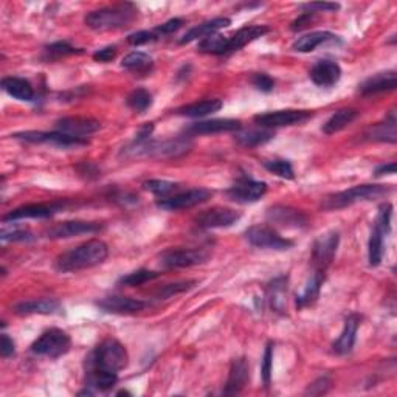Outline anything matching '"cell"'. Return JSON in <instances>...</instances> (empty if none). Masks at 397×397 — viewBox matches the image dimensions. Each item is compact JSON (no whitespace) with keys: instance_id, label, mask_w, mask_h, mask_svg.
<instances>
[{"instance_id":"1","label":"cell","mask_w":397,"mask_h":397,"mask_svg":"<svg viewBox=\"0 0 397 397\" xmlns=\"http://www.w3.org/2000/svg\"><path fill=\"white\" fill-rule=\"evenodd\" d=\"M109 256V247L101 239L90 241L64 252L55 261V269L61 273H72L99 266Z\"/></svg>"},{"instance_id":"2","label":"cell","mask_w":397,"mask_h":397,"mask_svg":"<svg viewBox=\"0 0 397 397\" xmlns=\"http://www.w3.org/2000/svg\"><path fill=\"white\" fill-rule=\"evenodd\" d=\"M191 137H176L169 140H152L149 138L142 143L132 142L129 146L123 147L121 155L130 159H176L191 151Z\"/></svg>"},{"instance_id":"3","label":"cell","mask_w":397,"mask_h":397,"mask_svg":"<svg viewBox=\"0 0 397 397\" xmlns=\"http://www.w3.org/2000/svg\"><path fill=\"white\" fill-rule=\"evenodd\" d=\"M138 18V8L134 4H117L90 11L86 16V25L94 31H113L130 27Z\"/></svg>"},{"instance_id":"4","label":"cell","mask_w":397,"mask_h":397,"mask_svg":"<svg viewBox=\"0 0 397 397\" xmlns=\"http://www.w3.org/2000/svg\"><path fill=\"white\" fill-rule=\"evenodd\" d=\"M128 350L115 338H106L87 355L86 371H104L118 374L128 367Z\"/></svg>"},{"instance_id":"5","label":"cell","mask_w":397,"mask_h":397,"mask_svg":"<svg viewBox=\"0 0 397 397\" xmlns=\"http://www.w3.org/2000/svg\"><path fill=\"white\" fill-rule=\"evenodd\" d=\"M390 193H391V186L388 185H357L337 194L328 196L325 201H323L321 206L323 210L326 211L343 210L354 203L374 201V198L388 196Z\"/></svg>"},{"instance_id":"6","label":"cell","mask_w":397,"mask_h":397,"mask_svg":"<svg viewBox=\"0 0 397 397\" xmlns=\"http://www.w3.org/2000/svg\"><path fill=\"white\" fill-rule=\"evenodd\" d=\"M391 218H393V205L388 202L380 205L374 225H372L371 230L369 244H368V259L371 267H377L380 266V262H382L384 241L391 231Z\"/></svg>"},{"instance_id":"7","label":"cell","mask_w":397,"mask_h":397,"mask_svg":"<svg viewBox=\"0 0 397 397\" xmlns=\"http://www.w3.org/2000/svg\"><path fill=\"white\" fill-rule=\"evenodd\" d=\"M70 346H72L70 335L62 329L52 328L45 330L38 340L33 342V345L30 346V351L35 355H40V357L55 360L67 354L70 351Z\"/></svg>"},{"instance_id":"8","label":"cell","mask_w":397,"mask_h":397,"mask_svg":"<svg viewBox=\"0 0 397 397\" xmlns=\"http://www.w3.org/2000/svg\"><path fill=\"white\" fill-rule=\"evenodd\" d=\"M14 140H21L25 143H33V145H52L56 147L62 149H72V147H81L87 146L89 140L87 138H78L72 137L67 134H62V132H43V130H25V132H18V134L11 135Z\"/></svg>"},{"instance_id":"9","label":"cell","mask_w":397,"mask_h":397,"mask_svg":"<svg viewBox=\"0 0 397 397\" xmlns=\"http://www.w3.org/2000/svg\"><path fill=\"white\" fill-rule=\"evenodd\" d=\"M210 258V253L203 248H169L160 256V266L164 269H185L201 266Z\"/></svg>"},{"instance_id":"10","label":"cell","mask_w":397,"mask_h":397,"mask_svg":"<svg viewBox=\"0 0 397 397\" xmlns=\"http://www.w3.org/2000/svg\"><path fill=\"white\" fill-rule=\"evenodd\" d=\"M245 239L253 247L270 248V250H289L293 247V241L283 237L275 228L269 225H253L247 228Z\"/></svg>"},{"instance_id":"11","label":"cell","mask_w":397,"mask_h":397,"mask_svg":"<svg viewBox=\"0 0 397 397\" xmlns=\"http://www.w3.org/2000/svg\"><path fill=\"white\" fill-rule=\"evenodd\" d=\"M211 196L213 193L206 188L186 189V191H179L169 197L159 198V201H157V206L164 211L188 210V208H193V206L205 203Z\"/></svg>"},{"instance_id":"12","label":"cell","mask_w":397,"mask_h":397,"mask_svg":"<svg viewBox=\"0 0 397 397\" xmlns=\"http://www.w3.org/2000/svg\"><path fill=\"white\" fill-rule=\"evenodd\" d=\"M340 244V233L338 231H328V233L321 235L312 247V266L313 270L326 272L328 267L332 264L337 248Z\"/></svg>"},{"instance_id":"13","label":"cell","mask_w":397,"mask_h":397,"mask_svg":"<svg viewBox=\"0 0 397 397\" xmlns=\"http://www.w3.org/2000/svg\"><path fill=\"white\" fill-rule=\"evenodd\" d=\"M313 113L311 111H298V109H284V111H273L255 115L253 121L259 124L261 128L275 129V128H284V126H295V124H301L311 120Z\"/></svg>"},{"instance_id":"14","label":"cell","mask_w":397,"mask_h":397,"mask_svg":"<svg viewBox=\"0 0 397 397\" xmlns=\"http://www.w3.org/2000/svg\"><path fill=\"white\" fill-rule=\"evenodd\" d=\"M267 193L266 181L253 180L247 176L239 177L233 186L227 189V196L230 201L237 203H253Z\"/></svg>"},{"instance_id":"15","label":"cell","mask_w":397,"mask_h":397,"mask_svg":"<svg viewBox=\"0 0 397 397\" xmlns=\"http://www.w3.org/2000/svg\"><path fill=\"white\" fill-rule=\"evenodd\" d=\"M241 218H242V214L236 210L216 206V208L206 210L198 214V216L196 218V225L203 230L228 228V227H233Z\"/></svg>"},{"instance_id":"16","label":"cell","mask_w":397,"mask_h":397,"mask_svg":"<svg viewBox=\"0 0 397 397\" xmlns=\"http://www.w3.org/2000/svg\"><path fill=\"white\" fill-rule=\"evenodd\" d=\"M62 202H53V203H30L19 206V208L11 210L6 213L2 218V222H14L22 219H48L53 214L60 213L64 208Z\"/></svg>"},{"instance_id":"17","label":"cell","mask_w":397,"mask_h":397,"mask_svg":"<svg viewBox=\"0 0 397 397\" xmlns=\"http://www.w3.org/2000/svg\"><path fill=\"white\" fill-rule=\"evenodd\" d=\"M101 222H87V220H65L53 225L47 231L50 239H69L79 235H94L103 230Z\"/></svg>"},{"instance_id":"18","label":"cell","mask_w":397,"mask_h":397,"mask_svg":"<svg viewBox=\"0 0 397 397\" xmlns=\"http://www.w3.org/2000/svg\"><path fill=\"white\" fill-rule=\"evenodd\" d=\"M242 128L241 120L233 118H214V120H203L191 123L188 128H185V135L197 137V135H213L222 134V132H235Z\"/></svg>"},{"instance_id":"19","label":"cell","mask_w":397,"mask_h":397,"mask_svg":"<svg viewBox=\"0 0 397 397\" xmlns=\"http://www.w3.org/2000/svg\"><path fill=\"white\" fill-rule=\"evenodd\" d=\"M57 132L78 138H87L101 129V123L87 117H65L55 123Z\"/></svg>"},{"instance_id":"20","label":"cell","mask_w":397,"mask_h":397,"mask_svg":"<svg viewBox=\"0 0 397 397\" xmlns=\"http://www.w3.org/2000/svg\"><path fill=\"white\" fill-rule=\"evenodd\" d=\"M267 219L275 225L284 228H306L308 216L301 211L286 205H275L267 210Z\"/></svg>"},{"instance_id":"21","label":"cell","mask_w":397,"mask_h":397,"mask_svg":"<svg viewBox=\"0 0 397 397\" xmlns=\"http://www.w3.org/2000/svg\"><path fill=\"white\" fill-rule=\"evenodd\" d=\"M96 306L107 313H118V315H129V313L142 312L147 308V303L138 298L129 296H107L101 301H96Z\"/></svg>"},{"instance_id":"22","label":"cell","mask_w":397,"mask_h":397,"mask_svg":"<svg viewBox=\"0 0 397 397\" xmlns=\"http://www.w3.org/2000/svg\"><path fill=\"white\" fill-rule=\"evenodd\" d=\"M248 380H250V367H248L247 359H235L230 367L227 384L222 393L225 396L239 394L247 386Z\"/></svg>"},{"instance_id":"23","label":"cell","mask_w":397,"mask_h":397,"mask_svg":"<svg viewBox=\"0 0 397 397\" xmlns=\"http://www.w3.org/2000/svg\"><path fill=\"white\" fill-rule=\"evenodd\" d=\"M312 82L318 87H334L342 78V69L335 61H318L309 72Z\"/></svg>"},{"instance_id":"24","label":"cell","mask_w":397,"mask_h":397,"mask_svg":"<svg viewBox=\"0 0 397 397\" xmlns=\"http://www.w3.org/2000/svg\"><path fill=\"white\" fill-rule=\"evenodd\" d=\"M61 311V303L56 298H35L25 300L14 306V313L18 315H53Z\"/></svg>"},{"instance_id":"25","label":"cell","mask_w":397,"mask_h":397,"mask_svg":"<svg viewBox=\"0 0 397 397\" xmlns=\"http://www.w3.org/2000/svg\"><path fill=\"white\" fill-rule=\"evenodd\" d=\"M362 323V317L359 313H351L345 320V326L340 337L332 343V352L337 355H347L355 345V338H357V330Z\"/></svg>"},{"instance_id":"26","label":"cell","mask_w":397,"mask_h":397,"mask_svg":"<svg viewBox=\"0 0 397 397\" xmlns=\"http://www.w3.org/2000/svg\"><path fill=\"white\" fill-rule=\"evenodd\" d=\"M397 86V73L394 70H388L382 73H376L365 79L359 86V94L363 96L382 94V92H390L394 90Z\"/></svg>"},{"instance_id":"27","label":"cell","mask_w":397,"mask_h":397,"mask_svg":"<svg viewBox=\"0 0 397 397\" xmlns=\"http://www.w3.org/2000/svg\"><path fill=\"white\" fill-rule=\"evenodd\" d=\"M230 25H231V21L228 18H214L206 22H202V23L196 25V27H193L191 30H188L185 35L179 39V44L185 45L197 39L202 40L211 35H216L219 30L227 28V27H230Z\"/></svg>"},{"instance_id":"28","label":"cell","mask_w":397,"mask_h":397,"mask_svg":"<svg viewBox=\"0 0 397 397\" xmlns=\"http://www.w3.org/2000/svg\"><path fill=\"white\" fill-rule=\"evenodd\" d=\"M267 33H270V28L266 27V25H250V27L237 30L233 36L228 38L227 55L239 52V50H242L245 45L252 44L253 40L266 36Z\"/></svg>"},{"instance_id":"29","label":"cell","mask_w":397,"mask_h":397,"mask_svg":"<svg viewBox=\"0 0 397 397\" xmlns=\"http://www.w3.org/2000/svg\"><path fill=\"white\" fill-rule=\"evenodd\" d=\"M325 278H326V272L313 270L311 278L308 279V283H306L304 291L300 295H296V308L298 309L309 308V306H312L318 300L321 286H323V283H325Z\"/></svg>"},{"instance_id":"30","label":"cell","mask_w":397,"mask_h":397,"mask_svg":"<svg viewBox=\"0 0 397 397\" xmlns=\"http://www.w3.org/2000/svg\"><path fill=\"white\" fill-rule=\"evenodd\" d=\"M338 40H340L338 39V36L332 35V33H329V31H313V33H309V35L298 38L292 45V50H295V52H298V53H311L323 44L338 43Z\"/></svg>"},{"instance_id":"31","label":"cell","mask_w":397,"mask_h":397,"mask_svg":"<svg viewBox=\"0 0 397 397\" xmlns=\"http://www.w3.org/2000/svg\"><path fill=\"white\" fill-rule=\"evenodd\" d=\"M2 89L10 96L19 99V101H33V99H35V89H33L31 82L25 78H19V77L4 78Z\"/></svg>"},{"instance_id":"32","label":"cell","mask_w":397,"mask_h":397,"mask_svg":"<svg viewBox=\"0 0 397 397\" xmlns=\"http://www.w3.org/2000/svg\"><path fill=\"white\" fill-rule=\"evenodd\" d=\"M223 103L218 98L213 99H202V101H196L193 104H188L177 109V115L188 118H203L206 115H211L214 112H219L222 109Z\"/></svg>"},{"instance_id":"33","label":"cell","mask_w":397,"mask_h":397,"mask_svg":"<svg viewBox=\"0 0 397 397\" xmlns=\"http://www.w3.org/2000/svg\"><path fill=\"white\" fill-rule=\"evenodd\" d=\"M396 113L390 112L384 123L374 124L368 132L367 138L372 142H386V143H396L397 134H396Z\"/></svg>"},{"instance_id":"34","label":"cell","mask_w":397,"mask_h":397,"mask_svg":"<svg viewBox=\"0 0 397 397\" xmlns=\"http://www.w3.org/2000/svg\"><path fill=\"white\" fill-rule=\"evenodd\" d=\"M357 115L359 112L355 109H351V107L338 109L337 112L330 115V118L325 124H323V132H325L326 135L337 134V132H340L345 128L350 126V124L357 118Z\"/></svg>"},{"instance_id":"35","label":"cell","mask_w":397,"mask_h":397,"mask_svg":"<svg viewBox=\"0 0 397 397\" xmlns=\"http://www.w3.org/2000/svg\"><path fill=\"white\" fill-rule=\"evenodd\" d=\"M272 138H275V132L267 128H259V129H248L237 132L235 135L236 142L244 146V147H256L261 145L269 143Z\"/></svg>"},{"instance_id":"36","label":"cell","mask_w":397,"mask_h":397,"mask_svg":"<svg viewBox=\"0 0 397 397\" xmlns=\"http://www.w3.org/2000/svg\"><path fill=\"white\" fill-rule=\"evenodd\" d=\"M121 67L128 72L137 74L151 73L154 67V60L147 53L143 52H132L123 57Z\"/></svg>"},{"instance_id":"37","label":"cell","mask_w":397,"mask_h":397,"mask_svg":"<svg viewBox=\"0 0 397 397\" xmlns=\"http://www.w3.org/2000/svg\"><path fill=\"white\" fill-rule=\"evenodd\" d=\"M118 382V374L104 371H86V386L94 391H109Z\"/></svg>"},{"instance_id":"38","label":"cell","mask_w":397,"mask_h":397,"mask_svg":"<svg viewBox=\"0 0 397 397\" xmlns=\"http://www.w3.org/2000/svg\"><path fill=\"white\" fill-rule=\"evenodd\" d=\"M81 53H82L81 48L73 47L70 43H67V40H57V43H53V44L44 47L43 56L40 57H43L45 62H53V61L61 60V57L72 56V55H81Z\"/></svg>"},{"instance_id":"39","label":"cell","mask_w":397,"mask_h":397,"mask_svg":"<svg viewBox=\"0 0 397 397\" xmlns=\"http://www.w3.org/2000/svg\"><path fill=\"white\" fill-rule=\"evenodd\" d=\"M228 50V38L222 35H211L202 40H198L197 44V52L205 53V55H214V56H222L227 55Z\"/></svg>"},{"instance_id":"40","label":"cell","mask_w":397,"mask_h":397,"mask_svg":"<svg viewBox=\"0 0 397 397\" xmlns=\"http://www.w3.org/2000/svg\"><path fill=\"white\" fill-rule=\"evenodd\" d=\"M154 98L152 94L147 92L146 89H135L128 95L126 104L130 111H134L135 113H145L149 107L152 106Z\"/></svg>"},{"instance_id":"41","label":"cell","mask_w":397,"mask_h":397,"mask_svg":"<svg viewBox=\"0 0 397 397\" xmlns=\"http://www.w3.org/2000/svg\"><path fill=\"white\" fill-rule=\"evenodd\" d=\"M160 273L159 272H154V270H147V269H140L135 270L132 273H128V275H123L118 281L117 284L118 286H124V287H137V286H142L149 283V281H152L155 278H159Z\"/></svg>"},{"instance_id":"42","label":"cell","mask_w":397,"mask_h":397,"mask_svg":"<svg viewBox=\"0 0 397 397\" xmlns=\"http://www.w3.org/2000/svg\"><path fill=\"white\" fill-rule=\"evenodd\" d=\"M143 186H145V189H147V191H151L152 194H155L159 198L169 197V196L180 191V185L176 184V181L160 180V179L146 180L145 184H143Z\"/></svg>"},{"instance_id":"43","label":"cell","mask_w":397,"mask_h":397,"mask_svg":"<svg viewBox=\"0 0 397 397\" xmlns=\"http://www.w3.org/2000/svg\"><path fill=\"white\" fill-rule=\"evenodd\" d=\"M287 292V276H278L269 284V300L273 309H283L284 295Z\"/></svg>"},{"instance_id":"44","label":"cell","mask_w":397,"mask_h":397,"mask_svg":"<svg viewBox=\"0 0 397 397\" xmlns=\"http://www.w3.org/2000/svg\"><path fill=\"white\" fill-rule=\"evenodd\" d=\"M264 168H266L269 172L275 174V176H278L281 179H286V180L295 179L293 167L289 160H283V159L267 160V162H264Z\"/></svg>"},{"instance_id":"45","label":"cell","mask_w":397,"mask_h":397,"mask_svg":"<svg viewBox=\"0 0 397 397\" xmlns=\"http://www.w3.org/2000/svg\"><path fill=\"white\" fill-rule=\"evenodd\" d=\"M196 284V281H181V283H172V284H167L160 287L159 291L155 292V298L157 300H167V298H171L174 295L184 293L186 291H189L193 286Z\"/></svg>"},{"instance_id":"46","label":"cell","mask_w":397,"mask_h":397,"mask_svg":"<svg viewBox=\"0 0 397 397\" xmlns=\"http://www.w3.org/2000/svg\"><path fill=\"white\" fill-rule=\"evenodd\" d=\"M0 239H2V242H28V241H33L35 237H33V235L28 230H23V228L6 230L4 227Z\"/></svg>"},{"instance_id":"47","label":"cell","mask_w":397,"mask_h":397,"mask_svg":"<svg viewBox=\"0 0 397 397\" xmlns=\"http://www.w3.org/2000/svg\"><path fill=\"white\" fill-rule=\"evenodd\" d=\"M272 368H273V343L270 342L266 346V351H264V357L261 363V377H262V384L266 388L270 386Z\"/></svg>"},{"instance_id":"48","label":"cell","mask_w":397,"mask_h":397,"mask_svg":"<svg viewBox=\"0 0 397 397\" xmlns=\"http://www.w3.org/2000/svg\"><path fill=\"white\" fill-rule=\"evenodd\" d=\"M301 10L304 13H335L340 10V4L335 2H311V4H301Z\"/></svg>"},{"instance_id":"49","label":"cell","mask_w":397,"mask_h":397,"mask_svg":"<svg viewBox=\"0 0 397 397\" xmlns=\"http://www.w3.org/2000/svg\"><path fill=\"white\" fill-rule=\"evenodd\" d=\"M252 84L264 94H270L275 89V79L269 77L267 73H256L252 78Z\"/></svg>"},{"instance_id":"50","label":"cell","mask_w":397,"mask_h":397,"mask_svg":"<svg viewBox=\"0 0 397 397\" xmlns=\"http://www.w3.org/2000/svg\"><path fill=\"white\" fill-rule=\"evenodd\" d=\"M159 39V36L155 35L154 31H147V30H140L137 33H132V35L128 38V43L134 47L138 45H145L149 43H154V40Z\"/></svg>"},{"instance_id":"51","label":"cell","mask_w":397,"mask_h":397,"mask_svg":"<svg viewBox=\"0 0 397 397\" xmlns=\"http://www.w3.org/2000/svg\"><path fill=\"white\" fill-rule=\"evenodd\" d=\"M181 25H184V19L174 18V19H169L168 22L159 25V27H155L152 31L159 38L160 36H168V35H172V33H176L177 30H180Z\"/></svg>"},{"instance_id":"52","label":"cell","mask_w":397,"mask_h":397,"mask_svg":"<svg viewBox=\"0 0 397 397\" xmlns=\"http://www.w3.org/2000/svg\"><path fill=\"white\" fill-rule=\"evenodd\" d=\"M330 385H332V382H330V379L329 377H320L317 379L315 382L311 384L308 390H306V394H312V396H321V394H326L329 391V388Z\"/></svg>"},{"instance_id":"53","label":"cell","mask_w":397,"mask_h":397,"mask_svg":"<svg viewBox=\"0 0 397 397\" xmlns=\"http://www.w3.org/2000/svg\"><path fill=\"white\" fill-rule=\"evenodd\" d=\"M115 56H117V47L115 45H109V47H104L101 50H96L94 53V60L96 62H111L115 60Z\"/></svg>"},{"instance_id":"54","label":"cell","mask_w":397,"mask_h":397,"mask_svg":"<svg viewBox=\"0 0 397 397\" xmlns=\"http://www.w3.org/2000/svg\"><path fill=\"white\" fill-rule=\"evenodd\" d=\"M0 354H2L4 359H10L16 354V345L13 338L5 332L2 334V338H0Z\"/></svg>"},{"instance_id":"55","label":"cell","mask_w":397,"mask_h":397,"mask_svg":"<svg viewBox=\"0 0 397 397\" xmlns=\"http://www.w3.org/2000/svg\"><path fill=\"white\" fill-rule=\"evenodd\" d=\"M315 16L317 14H313V13H303L301 16H298V18L292 22L291 30L292 31H300V30L306 28L313 19H315Z\"/></svg>"},{"instance_id":"56","label":"cell","mask_w":397,"mask_h":397,"mask_svg":"<svg viewBox=\"0 0 397 397\" xmlns=\"http://www.w3.org/2000/svg\"><path fill=\"white\" fill-rule=\"evenodd\" d=\"M78 171H79V174L86 176L87 179H96L99 176V168L96 167L95 163H90V162H84L82 164H79Z\"/></svg>"},{"instance_id":"57","label":"cell","mask_w":397,"mask_h":397,"mask_svg":"<svg viewBox=\"0 0 397 397\" xmlns=\"http://www.w3.org/2000/svg\"><path fill=\"white\" fill-rule=\"evenodd\" d=\"M152 132H154V123H146L145 126L140 128V130L137 132L134 143H142V142H146V140L151 138Z\"/></svg>"},{"instance_id":"58","label":"cell","mask_w":397,"mask_h":397,"mask_svg":"<svg viewBox=\"0 0 397 397\" xmlns=\"http://www.w3.org/2000/svg\"><path fill=\"white\" fill-rule=\"evenodd\" d=\"M396 162L386 163V164H380V167L376 168L374 176L380 177V176H391V174H396Z\"/></svg>"}]
</instances>
